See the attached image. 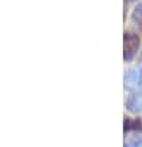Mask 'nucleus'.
<instances>
[{"instance_id": "1", "label": "nucleus", "mask_w": 142, "mask_h": 147, "mask_svg": "<svg viewBox=\"0 0 142 147\" xmlns=\"http://www.w3.org/2000/svg\"><path fill=\"white\" fill-rule=\"evenodd\" d=\"M140 47V36L133 30H126L123 35V59L126 62L133 61Z\"/></svg>"}, {"instance_id": "2", "label": "nucleus", "mask_w": 142, "mask_h": 147, "mask_svg": "<svg viewBox=\"0 0 142 147\" xmlns=\"http://www.w3.org/2000/svg\"><path fill=\"white\" fill-rule=\"evenodd\" d=\"M123 85H125V88L130 90V92L140 88V85H142V67H140V66H133V67H128V69L125 71Z\"/></svg>"}, {"instance_id": "3", "label": "nucleus", "mask_w": 142, "mask_h": 147, "mask_svg": "<svg viewBox=\"0 0 142 147\" xmlns=\"http://www.w3.org/2000/svg\"><path fill=\"white\" fill-rule=\"evenodd\" d=\"M125 107H126V111L132 113V114L142 113V88L130 92V95H128L126 100H125Z\"/></svg>"}, {"instance_id": "4", "label": "nucleus", "mask_w": 142, "mask_h": 147, "mask_svg": "<svg viewBox=\"0 0 142 147\" xmlns=\"http://www.w3.org/2000/svg\"><path fill=\"white\" fill-rule=\"evenodd\" d=\"M123 130L125 133H132V131H142V121L140 119H130V118H125V123H123Z\"/></svg>"}, {"instance_id": "5", "label": "nucleus", "mask_w": 142, "mask_h": 147, "mask_svg": "<svg viewBox=\"0 0 142 147\" xmlns=\"http://www.w3.org/2000/svg\"><path fill=\"white\" fill-rule=\"evenodd\" d=\"M130 19H132V23H133L139 30H142V0H140V2H139L135 7H133Z\"/></svg>"}, {"instance_id": "6", "label": "nucleus", "mask_w": 142, "mask_h": 147, "mask_svg": "<svg viewBox=\"0 0 142 147\" xmlns=\"http://www.w3.org/2000/svg\"><path fill=\"white\" fill-rule=\"evenodd\" d=\"M123 147H142V138H140L139 135H135V137L128 138V140L125 142V145H123Z\"/></svg>"}]
</instances>
